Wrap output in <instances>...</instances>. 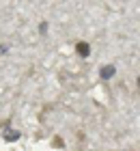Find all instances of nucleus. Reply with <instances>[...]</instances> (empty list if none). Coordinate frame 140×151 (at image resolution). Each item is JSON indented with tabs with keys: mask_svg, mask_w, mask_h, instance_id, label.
<instances>
[{
	"mask_svg": "<svg viewBox=\"0 0 140 151\" xmlns=\"http://www.w3.org/2000/svg\"><path fill=\"white\" fill-rule=\"evenodd\" d=\"M138 84H140V80H138Z\"/></svg>",
	"mask_w": 140,
	"mask_h": 151,
	"instance_id": "20e7f679",
	"label": "nucleus"
},
{
	"mask_svg": "<svg viewBox=\"0 0 140 151\" xmlns=\"http://www.w3.org/2000/svg\"><path fill=\"white\" fill-rule=\"evenodd\" d=\"M19 138V132H15V129H4V140L6 142H15Z\"/></svg>",
	"mask_w": 140,
	"mask_h": 151,
	"instance_id": "f03ea898",
	"label": "nucleus"
},
{
	"mask_svg": "<svg viewBox=\"0 0 140 151\" xmlns=\"http://www.w3.org/2000/svg\"><path fill=\"white\" fill-rule=\"evenodd\" d=\"M75 50H78V54H80V56H88V54H90V47H88V43H78V47H75Z\"/></svg>",
	"mask_w": 140,
	"mask_h": 151,
	"instance_id": "7ed1b4c3",
	"label": "nucleus"
},
{
	"mask_svg": "<svg viewBox=\"0 0 140 151\" xmlns=\"http://www.w3.org/2000/svg\"><path fill=\"white\" fill-rule=\"evenodd\" d=\"M99 73H101V78H103V80H110L112 76L116 73V69H114L112 65H106V67H101V71H99Z\"/></svg>",
	"mask_w": 140,
	"mask_h": 151,
	"instance_id": "f257e3e1",
	"label": "nucleus"
}]
</instances>
